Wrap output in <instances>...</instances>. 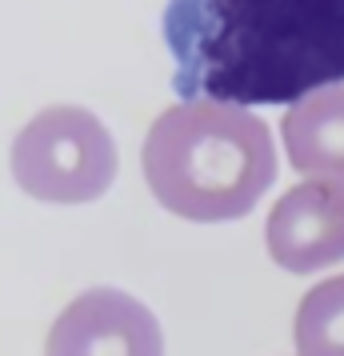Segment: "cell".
Returning a JSON list of instances; mask_svg holds the SVG:
<instances>
[{"label": "cell", "instance_id": "cell-5", "mask_svg": "<svg viewBox=\"0 0 344 356\" xmlns=\"http://www.w3.org/2000/svg\"><path fill=\"white\" fill-rule=\"evenodd\" d=\"M264 244L288 273H320L344 260V184L309 180L288 188L268 212Z\"/></svg>", "mask_w": 344, "mask_h": 356}, {"label": "cell", "instance_id": "cell-4", "mask_svg": "<svg viewBox=\"0 0 344 356\" xmlns=\"http://www.w3.org/2000/svg\"><path fill=\"white\" fill-rule=\"evenodd\" d=\"M44 356H164V332L136 296L88 289L56 316Z\"/></svg>", "mask_w": 344, "mask_h": 356}, {"label": "cell", "instance_id": "cell-2", "mask_svg": "<svg viewBox=\"0 0 344 356\" xmlns=\"http://www.w3.org/2000/svg\"><path fill=\"white\" fill-rule=\"evenodd\" d=\"M145 177L152 196L184 220H236L277 180L272 132L240 104L181 100L148 129Z\"/></svg>", "mask_w": 344, "mask_h": 356}, {"label": "cell", "instance_id": "cell-1", "mask_svg": "<svg viewBox=\"0 0 344 356\" xmlns=\"http://www.w3.org/2000/svg\"><path fill=\"white\" fill-rule=\"evenodd\" d=\"M172 92L224 104H296L344 84V0H168Z\"/></svg>", "mask_w": 344, "mask_h": 356}, {"label": "cell", "instance_id": "cell-7", "mask_svg": "<svg viewBox=\"0 0 344 356\" xmlns=\"http://www.w3.org/2000/svg\"><path fill=\"white\" fill-rule=\"evenodd\" d=\"M296 356H344V273L320 280L296 308Z\"/></svg>", "mask_w": 344, "mask_h": 356}, {"label": "cell", "instance_id": "cell-6", "mask_svg": "<svg viewBox=\"0 0 344 356\" xmlns=\"http://www.w3.org/2000/svg\"><path fill=\"white\" fill-rule=\"evenodd\" d=\"M280 136L296 172L344 184V84L296 100L280 120Z\"/></svg>", "mask_w": 344, "mask_h": 356}, {"label": "cell", "instance_id": "cell-3", "mask_svg": "<svg viewBox=\"0 0 344 356\" xmlns=\"http://www.w3.org/2000/svg\"><path fill=\"white\" fill-rule=\"evenodd\" d=\"M120 156L113 132L81 104L36 113L13 140V177L28 196L49 204H88L113 188Z\"/></svg>", "mask_w": 344, "mask_h": 356}]
</instances>
